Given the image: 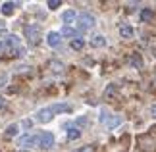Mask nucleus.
<instances>
[{"label":"nucleus","mask_w":156,"mask_h":152,"mask_svg":"<svg viewBox=\"0 0 156 152\" xmlns=\"http://www.w3.org/2000/svg\"><path fill=\"white\" fill-rule=\"evenodd\" d=\"M6 81H8V75H6V73H0V87H4Z\"/></svg>","instance_id":"nucleus-22"},{"label":"nucleus","mask_w":156,"mask_h":152,"mask_svg":"<svg viewBox=\"0 0 156 152\" xmlns=\"http://www.w3.org/2000/svg\"><path fill=\"white\" fill-rule=\"evenodd\" d=\"M2 48H4V44H2V42H0V50H2Z\"/></svg>","instance_id":"nucleus-30"},{"label":"nucleus","mask_w":156,"mask_h":152,"mask_svg":"<svg viewBox=\"0 0 156 152\" xmlns=\"http://www.w3.org/2000/svg\"><path fill=\"white\" fill-rule=\"evenodd\" d=\"M6 33H8V25H6V21H0V37Z\"/></svg>","instance_id":"nucleus-21"},{"label":"nucleus","mask_w":156,"mask_h":152,"mask_svg":"<svg viewBox=\"0 0 156 152\" xmlns=\"http://www.w3.org/2000/svg\"><path fill=\"white\" fill-rule=\"evenodd\" d=\"M106 125L110 127V129H114V127H118V125H122V118L119 115H108V119H106Z\"/></svg>","instance_id":"nucleus-11"},{"label":"nucleus","mask_w":156,"mask_h":152,"mask_svg":"<svg viewBox=\"0 0 156 152\" xmlns=\"http://www.w3.org/2000/svg\"><path fill=\"white\" fill-rule=\"evenodd\" d=\"M75 152H93V148L91 147H85V148H77Z\"/></svg>","instance_id":"nucleus-28"},{"label":"nucleus","mask_w":156,"mask_h":152,"mask_svg":"<svg viewBox=\"0 0 156 152\" xmlns=\"http://www.w3.org/2000/svg\"><path fill=\"white\" fill-rule=\"evenodd\" d=\"M50 112L52 114H71V112H73V106H71V104H64V102H58V104L50 106Z\"/></svg>","instance_id":"nucleus-5"},{"label":"nucleus","mask_w":156,"mask_h":152,"mask_svg":"<svg viewBox=\"0 0 156 152\" xmlns=\"http://www.w3.org/2000/svg\"><path fill=\"white\" fill-rule=\"evenodd\" d=\"M46 6H48L50 10H58L60 6H62V2H60V0H48V4H46Z\"/></svg>","instance_id":"nucleus-20"},{"label":"nucleus","mask_w":156,"mask_h":152,"mask_svg":"<svg viewBox=\"0 0 156 152\" xmlns=\"http://www.w3.org/2000/svg\"><path fill=\"white\" fill-rule=\"evenodd\" d=\"M77 125H87V118H77Z\"/></svg>","instance_id":"nucleus-26"},{"label":"nucleus","mask_w":156,"mask_h":152,"mask_svg":"<svg viewBox=\"0 0 156 152\" xmlns=\"http://www.w3.org/2000/svg\"><path fill=\"white\" fill-rule=\"evenodd\" d=\"M69 46L73 48V50H83V46H85V41H83L81 37H75V39H71Z\"/></svg>","instance_id":"nucleus-14"},{"label":"nucleus","mask_w":156,"mask_h":152,"mask_svg":"<svg viewBox=\"0 0 156 152\" xmlns=\"http://www.w3.org/2000/svg\"><path fill=\"white\" fill-rule=\"evenodd\" d=\"M6 104H8L6 96H0V110H2V108H6Z\"/></svg>","instance_id":"nucleus-25"},{"label":"nucleus","mask_w":156,"mask_h":152,"mask_svg":"<svg viewBox=\"0 0 156 152\" xmlns=\"http://www.w3.org/2000/svg\"><path fill=\"white\" fill-rule=\"evenodd\" d=\"M151 114H152V118H156V104H152V108H151Z\"/></svg>","instance_id":"nucleus-29"},{"label":"nucleus","mask_w":156,"mask_h":152,"mask_svg":"<svg viewBox=\"0 0 156 152\" xmlns=\"http://www.w3.org/2000/svg\"><path fill=\"white\" fill-rule=\"evenodd\" d=\"M54 114L50 112V108H41V110L37 112V121H41V123H48V121H52Z\"/></svg>","instance_id":"nucleus-6"},{"label":"nucleus","mask_w":156,"mask_h":152,"mask_svg":"<svg viewBox=\"0 0 156 152\" xmlns=\"http://www.w3.org/2000/svg\"><path fill=\"white\" fill-rule=\"evenodd\" d=\"M46 42H48V46H58L60 42H62V35L56 33V31H50L48 35H46Z\"/></svg>","instance_id":"nucleus-8"},{"label":"nucleus","mask_w":156,"mask_h":152,"mask_svg":"<svg viewBox=\"0 0 156 152\" xmlns=\"http://www.w3.org/2000/svg\"><path fill=\"white\" fill-rule=\"evenodd\" d=\"M25 39L31 46H37L41 42V27L37 23H33V25H27L25 27Z\"/></svg>","instance_id":"nucleus-2"},{"label":"nucleus","mask_w":156,"mask_h":152,"mask_svg":"<svg viewBox=\"0 0 156 152\" xmlns=\"http://www.w3.org/2000/svg\"><path fill=\"white\" fill-rule=\"evenodd\" d=\"M94 23H97V19H94L93 14H81L79 16V27H81V31H85V29H93Z\"/></svg>","instance_id":"nucleus-4"},{"label":"nucleus","mask_w":156,"mask_h":152,"mask_svg":"<svg viewBox=\"0 0 156 152\" xmlns=\"http://www.w3.org/2000/svg\"><path fill=\"white\" fill-rule=\"evenodd\" d=\"M20 152H29V150H20Z\"/></svg>","instance_id":"nucleus-31"},{"label":"nucleus","mask_w":156,"mask_h":152,"mask_svg":"<svg viewBox=\"0 0 156 152\" xmlns=\"http://www.w3.org/2000/svg\"><path fill=\"white\" fill-rule=\"evenodd\" d=\"M17 131H20V125H17V123H10L8 127H6V137H16Z\"/></svg>","instance_id":"nucleus-15"},{"label":"nucleus","mask_w":156,"mask_h":152,"mask_svg":"<svg viewBox=\"0 0 156 152\" xmlns=\"http://www.w3.org/2000/svg\"><path fill=\"white\" fill-rule=\"evenodd\" d=\"M50 69L56 71V73H62V71H64V64L58 62V60H54V62H50Z\"/></svg>","instance_id":"nucleus-17"},{"label":"nucleus","mask_w":156,"mask_h":152,"mask_svg":"<svg viewBox=\"0 0 156 152\" xmlns=\"http://www.w3.org/2000/svg\"><path fill=\"white\" fill-rule=\"evenodd\" d=\"M62 19H64L66 25H71V23H75V19H77L75 10H66V12H64V16H62Z\"/></svg>","instance_id":"nucleus-10"},{"label":"nucleus","mask_w":156,"mask_h":152,"mask_svg":"<svg viewBox=\"0 0 156 152\" xmlns=\"http://www.w3.org/2000/svg\"><path fill=\"white\" fill-rule=\"evenodd\" d=\"M35 143H39V137H35V135H23V137H20V147H33Z\"/></svg>","instance_id":"nucleus-9"},{"label":"nucleus","mask_w":156,"mask_h":152,"mask_svg":"<svg viewBox=\"0 0 156 152\" xmlns=\"http://www.w3.org/2000/svg\"><path fill=\"white\" fill-rule=\"evenodd\" d=\"M21 127H31V119H23L21 121Z\"/></svg>","instance_id":"nucleus-27"},{"label":"nucleus","mask_w":156,"mask_h":152,"mask_svg":"<svg viewBox=\"0 0 156 152\" xmlns=\"http://www.w3.org/2000/svg\"><path fill=\"white\" fill-rule=\"evenodd\" d=\"M16 6H17V2H4V4H2V8H0V12H2L4 16H10L12 12H14Z\"/></svg>","instance_id":"nucleus-13"},{"label":"nucleus","mask_w":156,"mask_h":152,"mask_svg":"<svg viewBox=\"0 0 156 152\" xmlns=\"http://www.w3.org/2000/svg\"><path fill=\"white\" fill-rule=\"evenodd\" d=\"M91 44H93L94 48H100V46H104V44H106V39L102 37V35H93Z\"/></svg>","instance_id":"nucleus-12"},{"label":"nucleus","mask_w":156,"mask_h":152,"mask_svg":"<svg viewBox=\"0 0 156 152\" xmlns=\"http://www.w3.org/2000/svg\"><path fill=\"white\" fill-rule=\"evenodd\" d=\"M152 17H154L152 10H143V12H141V19H143V21H152Z\"/></svg>","instance_id":"nucleus-19"},{"label":"nucleus","mask_w":156,"mask_h":152,"mask_svg":"<svg viewBox=\"0 0 156 152\" xmlns=\"http://www.w3.org/2000/svg\"><path fill=\"white\" fill-rule=\"evenodd\" d=\"M79 137H81V131L79 129H73V127L68 129V141H75V139H79Z\"/></svg>","instance_id":"nucleus-18"},{"label":"nucleus","mask_w":156,"mask_h":152,"mask_svg":"<svg viewBox=\"0 0 156 152\" xmlns=\"http://www.w3.org/2000/svg\"><path fill=\"white\" fill-rule=\"evenodd\" d=\"M131 64H133L135 68H141V60L137 58V56H135V58H131Z\"/></svg>","instance_id":"nucleus-24"},{"label":"nucleus","mask_w":156,"mask_h":152,"mask_svg":"<svg viewBox=\"0 0 156 152\" xmlns=\"http://www.w3.org/2000/svg\"><path fill=\"white\" fill-rule=\"evenodd\" d=\"M60 35H64V37H77V31L75 29H71L69 25H64V29H62V33Z\"/></svg>","instance_id":"nucleus-16"},{"label":"nucleus","mask_w":156,"mask_h":152,"mask_svg":"<svg viewBox=\"0 0 156 152\" xmlns=\"http://www.w3.org/2000/svg\"><path fill=\"white\" fill-rule=\"evenodd\" d=\"M119 35H122L123 39H133L135 37V29L129 25V23H122L119 25Z\"/></svg>","instance_id":"nucleus-7"},{"label":"nucleus","mask_w":156,"mask_h":152,"mask_svg":"<svg viewBox=\"0 0 156 152\" xmlns=\"http://www.w3.org/2000/svg\"><path fill=\"white\" fill-rule=\"evenodd\" d=\"M108 115H110V114H108V112H100V121H102V123H106V119H108Z\"/></svg>","instance_id":"nucleus-23"},{"label":"nucleus","mask_w":156,"mask_h":152,"mask_svg":"<svg viewBox=\"0 0 156 152\" xmlns=\"http://www.w3.org/2000/svg\"><path fill=\"white\" fill-rule=\"evenodd\" d=\"M39 144H41V148L50 150L54 147V135H52V133H48V131L41 133V135H39Z\"/></svg>","instance_id":"nucleus-3"},{"label":"nucleus","mask_w":156,"mask_h":152,"mask_svg":"<svg viewBox=\"0 0 156 152\" xmlns=\"http://www.w3.org/2000/svg\"><path fill=\"white\" fill-rule=\"evenodd\" d=\"M4 48H6L10 54L17 56V58H21L23 54H25V48L21 46V39L17 37V35H10V37L6 39V42H4Z\"/></svg>","instance_id":"nucleus-1"}]
</instances>
